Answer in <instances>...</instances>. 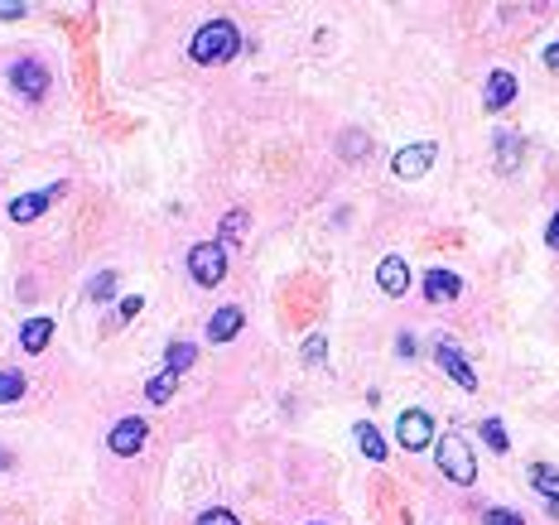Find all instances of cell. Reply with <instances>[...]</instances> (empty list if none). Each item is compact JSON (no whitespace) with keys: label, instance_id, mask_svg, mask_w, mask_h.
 I'll use <instances>...</instances> for the list:
<instances>
[{"label":"cell","instance_id":"cell-1","mask_svg":"<svg viewBox=\"0 0 559 525\" xmlns=\"http://www.w3.org/2000/svg\"><path fill=\"white\" fill-rule=\"evenodd\" d=\"M236 48H242V34H236V25L232 20H208V25L193 34L189 54H193V63L212 67V63H227Z\"/></svg>","mask_w":559,"mask_h":525},{"label":"cell","instance_id":"cell-2","mask_svg":"<svg viewBox=\"0 0 559 525\" xmlns=\"http://www.w3.org/2000/svg\"><path fill=\"white\" fill-rule=\"evenodd\" d=\"M434 458H439V472H449V482H459V487H468L472 478H478V463H472V448L463 444L459 434H444V438H439Z\"/></svg>","mask_w":559,"mask_h":525},{"label":"cell","instance_id":"cell-3","mask_svg":"<svg viewBox=\"0 0 559 525\" xmlns=\"http://www.w3.org/2000/svg\"><path fill=\"white\" fill-rule=\"evenodd\" d=\"M189 275L198 280V284H223V275H227V251L217 246V242H198L193 251H189Z\"/></svg>","mask_w":559,"mask_h":525},{"label":"cell","instance_id":"cell-4","mask_svg":"<svg viewBox=\"0 0 559 525\" xmlns=\"http://www.w3.org/2000/svg\"><path fill=\"white\" fill-rule=\"evenodd\" d=\"M430 434H434V419H430L425 410H400V419H396V438H400V448H410V453L430 448Z\"/></svg>","mask_w":559,"mask_h":525},{"label":"cell","instance_id":"cell-5","mask_svg":"<svg viewBox=\"0 0 559 525\" xmlns=\"http://www.w3.org/2000/svg\"><path fill=\"white\" fill-rule=\"evenodd\" d=\"M63 193H67V183H48L44 193H20L10 202V222H34V217H44L48 202H58Z\"/></svg>","mask_w":559,"mask_h":525},{"label":"cell","instance_id":"cell-6","mask_svg":"<svg viewBox=\"0 0 559 525\" xmlns=\"http://www.w3.org/2000/svg\"><path fill=\"white\" fill-rule=\"evenodd\" d=\"M10 82H15V92H25L29 101H39L48 92V67H39L34 58H20V63H10Z\"/></svg>","mask_w":559,"mask_h":525},{"label":"cell","instance_id":"cell-7","mask_svg":"<svg viewBox=\"0 0 559 525\" xmlns=\"http://www.w3.org/2000/svg\"><path fill=\"white\" fill-rule=\"evenodd\" d=\"M145 419H116V429L107 434V444H111V453H121V458H130V453H140L145 448Z\"/></svg>","mask_w":559,"mask_h":525},{"label":"cell","instance_id":"cell-8","mask_svg":"<svg viewBox=\"0 0 559 525\" xmlns=\"http://www.w3.org/2000/svg\"><path fill=\"white\" fill-rule=\"evenodd\" d=\"M434 357H439V366H444V371H449L453 381L463 386V391H478V376H472V366L463 362V352H459V343H444V337H439Z\"/></svg>","mask_w":559,"mask_h":525},{"label":"cell","instance_id":"cell-9","mask_svg":"<svg viewBox=\"0 0 559 525\" xmlns=\"http://www.w3.org/2000/svg\"><path fill=\"white\" fill-rule=\"evenodd\" d=\"M377 284H381V294L400 299L405 290H410V265H405L400 256H386V261L377 265Z\"/></svg>","mask_w":559,"mask_h":525},{"label":"cell","instance_id":"cell-10","mask_svg":"<svg viewBox=\"0 0 559 525\" xmlns=\"http://www.w3.org/2000/svg\"><path fill=\"white\" fill-rule=\"evenodd\" d=\"M434 155H439V149H434L430 140H425V145H410V149H400V155H396L391 169H396L400 179H419V174H425V169L434 164Z\"/></svg>","mask_w":559,"mask_h":525},{"label":"cell","instance_id":"cell-11","mask_svg":"<svg viewBox=\"0 0 559 525\" xmlns=\"http://www.w3.org/2000/svg\"><path fill=\"white\" fill-rule=\"evenodd\" d=\"M459 290H463V280L453 275V270H430V275H425V299L430 304H453Z\"/></svg>","mask_w":559,"mask_h":525},{"label":"cell","instance_id":"cell-12","mask_svg":"<svg viewBox=\"0 0 559 525\" xmlns=\"http://www.w3.org/2000/svg\"><path fill=\"white\" fill-rule=\"evenodd\" d=\"M512 97H516V77L506 73V67H497L492 77H487V92H482V107L487 111H502V107H512Z\"/></svg>","mask_w":559,"mask_h":525},{"label":"cell","instance_id":"cell-13","mask_svg":"<svg viewBox=\"0 0 559 525\" xmlns=\"http://www.w3.org/2000/svg\"><path fill=\"white\" fill-rule=\"evenodd\" d=\"M242 324H246V314L236 309V304H227V309H217L208 318V337H212V343H232V337L242 333Z\"/></svg>","mask_w":559,"mask_h":525},{"label":"cell","instance_id":"cell-14","mask_svg":"<svg viewBox=\"0 0 559 525\" xmlns=\"http://www.w3.org/2000/svg\"><path fill=\"white\" fill-rule=\"evenodd\" d=\"M48 337H54V318H25V328H20V347L29 352V357H34V352H44L48 347Z\"/></svg>","mask_w":559,"mask_h":525},{"label":"cell","instance_id":"cell-15","mask_svg":"<svg viewBox=\"0 0 559 525\" xmlns=\"http://www.w3.org/2000/svg\"><path fill=\"white\" fill-rule=\"evenodd\" d=\"M521 164V135L516 130H497V169H502V174H512V169Z\"/></svg>","mask_w":559,"mask_h":525},{"label":"cell","instance_id":"cell-16","mask_svg":"<svg viewBox=\"0 0 559 525\" xmlns=\"http://www.w3.org/2000/svg\"><path fill=\"white\" fill-rule=\"evenodd\" d=\"M246 227H251V212H242V208L227 212L223 217V232H217V246H236V236H242Z\"/></svg>","mask_w":559,"mask_h":525},{"label":"cell","instance_id":"cell-17","mask_svg":"<svg viewBox=\"0 0 559 525\" xmlns=\"http://www.w3.org/2000/svg\"><path fill=\"white\" fill-rule=\"evenodd\" d=\"M174 391H179V371H160V376H150V386H145V396L155 405H164Z\"/></svg>","mask_w":559,"mask_h":525},{"label":"cell","instance_id":"cell-18","mask_svg":"<svg viewBox=\"0 0 559 525\" xmlns=\"http://www.w3.org/2000/svg\"><path fill=\"white\" fill-rule=\"evenodd\" d=\"M531 482H535V492H545L550 501H559V472H554V468L535 463V468H531Z\"/></svg>","mask_w":559,"mask_h":525},{"label":"cell","instance_id":"cell-19","mask_svg":"<svg viewBox=\"0 0 559 525\" xmlns=\"http://www.w3.org/2000/svg\"><path fill=\"white\" fill-rule=\"evenodd\" d=\"M357 448L367 453L371 463H381V458H386V444H381V434L371 429V425H357Z\"/></svg>","mask_w":559,"mask_h":525},{"label":"cell","instance_id":"cell-20","mask_svg":"<svg viewBox=\"0 0 559 525\" xmlns=\"http://www.w3.org/2000/svg\"><path fill=\"white\" fill-rule=\"evenodd\" d=\"M20 396H25V376H20V371H0V405H10Z\"/></svg>","mask_w":559,"mask_h":525},{"label":"cell","instance_id":"cell-21","mask_svg":"<svg viewBox=\"0 0 559 525\" xmlns=\"http://www.w3.org/2000/svg\"><path fill=\"white\" fill-rule=\"evenodd\" d=\"M193 357H198L193 343H174V347H169V371H189Z\"/></svg>","mask_w":559,"mask_h":525},{"label":"cell","instance_id":"cell-22","mask_svg":"<svg viewBox=\"0 0 559 525\" xmlns=\"http://www.w3.org/2000/svg\"><path fill=\"white\" fill-rule=\"evenodd\" d=\"M482 438H487V448H492V453H506V429H502V419H482Z\"/></svg>","mask_w":559,"mask_h":525},{"label":"cell","instance_id":"cell-23","mask_svg":"<svg viewBox=\"0 0 559 525\" xmlns=\"http://www.w3.org/2000/svg\"><path fill=\"white\" fill-rule=\"evenodd\" d=\"M88 294H92L97 304H101V299H111V294H116V275H111V270H101V275H97V280L88 284Z\"/></svg>","mask_w":559,"mask_h":525},{"label":"cell","instance_id":"cell-24","mask_svg":"<svg viewBox=\"0 0 559 525\" xmlns=\"http://www.w3.org/2000/svg\"><path fill=\"white\" fill-rule=\"evenodd\" d=\"M482 525H526L521 511H506V506H492V511H482Z\"/></svg>","mask_w":559,"mask_h":525},{"label":"cell","instance_id":"cell-25","mask_svg":"<svg viewBox=\"0 0 559 525\" xmlns=\"http://www.w3.org/2000/svg\"><path fill=\"white\" fill-rule=\"evenodd\" d=\"M324 352H328V343H324V337H309V343H304V362H309V366H318V362H324Z\"/></svg>","mask_w":559,"mask_h":525},{"label":"cell","instance_id":"cell-26","mask_svg":"<svg viewBox=\"0 0 559 525\" xmlns=\"http://www.w3.org/2000/svg\"><path fill=\"white\" fill-rule=\"evenodd\" d=\"M198 525H242V520H236L232 511H217V506H212V511H202V516H198Z\"/></svg>","mask_w":559,"mask_h":525},{"label":"cell","instance_id":"cell-27","mask_svg":"<svg viewBox=\"0 0 559 525\" xmlns=\"http://www.w3.org/2000/svg\"><path fill=\"white\" fill-rule=\"evenodd\" d=\"M145 309V299L140 294H130V299H121V318H135V314H140Z\"/></svg>","mask_w":559,"mask_h":525},{"label":"cell","instance_id":"cell-28","mask_svg":"<svg viewBox=\"0 0 559 525\" xmlns=\"http://www.w3.org/2000/svg\"><path fill=\"white\" fill-rule=\"evenodd\" d=\"M25 15V5H15V0H5V5H0V20H20Z\"/></svg>","mask_w":559,"mask_h":525},{"label":"cell","instance_id":"cell-29","mask_svg":"<svg viewBox=\"0 0 559 525\" xmlns=\"http://www.w3.org/2000/svg\"><path fill=\"white\" fill-rule=\"evenodd\" d=\"M545 67H550V73H559V44L545 48Z\"/></svg>","mask_w":559,"mask_h":525},{"label":"cell","instance_id":"cell-30","mask_svg":"<svg viewBox=\"0 0 559 525\" xmlns=\"http://www.w3.org/2000/svg\"><path fill=\"white\" fill-rule=\"evenodd\" d=\"M545 242H550V246H554V251H559V212H554V217H550V232H545Z\"/></svg>","mask_w":559,"mask_h":525},{"label":"cell","instance_id":"cell-31","mask_svg":"<svg viewBox=\"0 0 559 525\" xmlns=\"http://www.w3.org/2000/svg\"><path fill=\"white\" fill-rule=\"evenodd\" d=\"M0 468H10V453L5 448H0Z\"/></svg>","mask_w":559,"mask_h":525},{"label":"cell","instance_id":"cell-32","mask_svg":"<svg viewBox=\"0 0 559 525\" xmlns=\"http://www.w3.org/2000/svg\"><path fill=\"white\" fill-rule=\"evenodd\" d=\"M550 516H554V520H559V501H554V511H550Z\"/></svg>","mask_w":559,"mask_h":525}]
</instances>
